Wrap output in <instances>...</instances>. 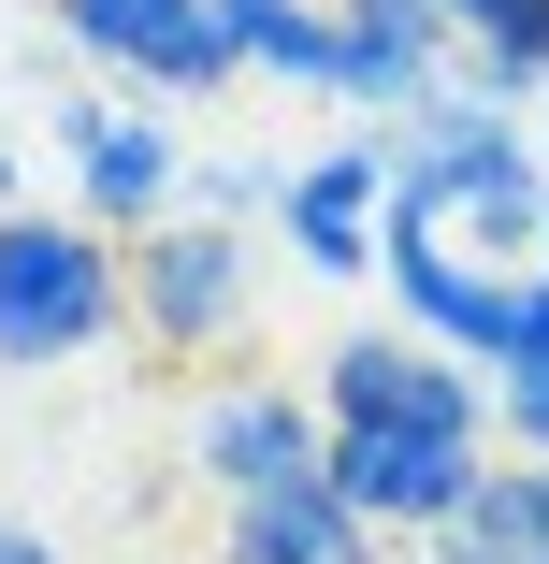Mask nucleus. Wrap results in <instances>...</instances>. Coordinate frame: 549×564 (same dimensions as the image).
Instances as JSON below:
<instances>
[{
  "label": "nucleus",
  "mask_w": 549,
  "mask_h": 564,
  "mask_svg": "<svg viewBox=\"0 0 549 564\" xmlns=\"http://www.w3.org/2000/svg\"><path fill=\"white\" fill-rule=\"evenodd\" d=\"M131 318L160 348H232L246 318V232H217V217H160L131 247Z\"/></svg>",
  "instance_id": "nucleus-7"
},
{
  "label": "nucleus",
  "mask_w": 549,
  "mask_h": 564,
  "mask_svg": "<svg viewBox=\"0 0 549 564\" xmlns=\"http://www.w3.org/2000/svg\"><path fill=\"white\" fill-rule=\"evenodd\" d=\"M535 275H549V247H535Z\"/></svg>",
  "instance_id": "nucleus-22"
},
{
  "label": "nucleus",
  "mask_w": 549,
  "mask_h": 564,
  "mask_svg": "<svg viewBox=\"0 0 549 564\" xmlns=\"http://www.w3.org/2000/svg\"><path fill=\"white\" fill-rule=\"evenodd\" d=\"M376 261H391V304H405L419 348H449L477 391H506V362H520V275L449 261L433 232H405V217H376Z\"/></svg>",
  "instance_id": "nucleus-5"
},
{
  "label": "nucleus",
  "mask_w": 549,
  "mask_h": 564,
  "mask_svg": "<svg viewBox=\"0 0 549 564\" xmlns=\"http://www.w3.org/2000/svg\"><path fill=\"white\" fill-rule=\"evenodd\" d=\"M376 217H391V160L376 145H333V160H304L275 188V232L304 275H376Z\"/></svg>",
  "instance_id": "nucleus-11"
},
{
  "label": "nucleus",
  "mask_w": 549,
  "mask_h": 564,
  "mask_svg": "<svg viewBox=\"0 0 549 564\" xmlns=\"http://www.w3.org/2000/svg\"><path fill=\"white\" fill-rule=\"evenodd\" d=\"M232 15H275V0H217V30H232Z\"/></svg>",
  "instance_id": "nucleus-19"
},
{
  "label": "nucleus",
  "mask_w": 549,
  "mask_h": 564,
  "mask_svg": "<svg viewBox=\"0 0 549 564\" xmlns=\"http://www.w3.org/2000/svg\"><path fill=\"white\" fill-rule=\"evenodd\" d=\"M535 145H549V101H535Z\"/></svg>",
  "instance_id": "nucleus-21"
},
{
  "label": "nucleus",
  "mask_w": 549,
  "mask_h": 564,
  "mask_svg": "<svg viewBox=\"0 0 549 564\" xmlns=\"http://www.w3.org/2000/svg\"><path fill=\"white\" fill-rule=\"evenodd\" d=\"M376 160H391V145H376ZM391 217L433 232L449 261H477V275H535V247H549V174H535L520 131H506V145H463V160H391Z\"/></svg>",
  "instance_id": "nucleus-2"
},
{
  "label": "nucleus",
  "mask_w": 549,
  "mask_h": 564,
  "mask_svg": "<svg viewBox=\"0 0 549 564\" xmlns=\"http://www.w3.org/2000/svg\"><path fill=\"white\" fill-rule=\"evenodd\" d=\"M58 160H73V217L117 232V247H145L160 217H188V160L131 101H58Z\"/></svg>",
  "instance_id": "nucleus-6"
},
{
  "label": "nucleus",
  "mask_w": 549,
  "mask_h": 564,
  "mask_svg": "<svg viewBox=\"0 0 549 564\" xmlns=\"http://www.w3.org/2000/svg\"><path fill=\"white\" fill-rule=\"evenodd\" d=\"M0 217H15V160H0Z\"/></svg>",
  "instance_id": "nucleus-20"
},
{
  "label": "nucleus",
  "mask_w": 549,
  "mask_h": 564,
  "mask_svg": "<svg viewBox=\"0 0 549 564\" xmlns=\"http://www.w3.org/2000/svg\"><path fill=\"white\" fill-rule=\"evenodd\" d=\"M449 58H463V30L433 15V0H333V101H362V117L433 101Z\"/></svg>",
  "instance_id": "nucleus-10"
},
{
  "label": "nucleus",
  "mask_w": 549,
  "mask_h": 564,
  "mask_svg": "<svg viewBox=\"0 0 549 564\" xmlns=\"http://www.w3.org/2000/svg\"><path fill=\"white\" fill-rule=\"evenodd\" d=\"M506 377H549V275H520V362Z\"/></svg>",
  "instance_id": "nucleus-16"
},
{
  "label": "nucleus",
  "mask_w": 549,
  "mask_h": 564,
  "mask_svg": "<svg viewBox=\"0 0 549 564\" xmlns=\"http://www.w3.org/2000/svg\"><path fill=\"white\" fill-rule=\"evenodd\" d=\"M131 333V247L87 232V217H44L15 203L0 217V362L44 377V362H87Z\"/></svg>",
  "instance_id": "nucleus-1"
},
{
  "label": "nucleus",
  "mask_w": 549,
  "mask_h": 564,
  "mask_svg": "<svg viewBox=\"0 0 549 564\" xmlns=\"http://www.w3.org/2000/svg\"><path fill=\"white\" fill-rule=\"evenodd\" d=\"M58 30H73L101 73H145V87H174V101H202V87L246 73L232 30H217V0H58Z\"/></svg>",
  "instance_id": "nucleus-8"
},
{
  "label": "nucleus",
  "mask_w": 549,
  "mask_h": 564,
  "mask_svg": "<svg viewBox=\"0 0 549 564\" xmlns=\"http://www.w3.org/2000/svg\"><path fill=\"white\" fill-rule=\"evenodd\" d=\"M0 564H58V535L44 521H0Z\"/></svg>",
  "instance_id": "nucleus-17"
},
{
  "label": "nucleus",
  "mask_w": 549,
  "mask_h": 564,
  "mask_svg": "<svg viewBox=\"0 0 549 564\" xmlns=\"http://www.w3.org/2000/svg\"><path fill=\"white\" fill-rule=\"evenodd\" d=\"M419 564H477V550H463V535H433V550H419Z\"/></svg>",
  "instance_id": "nucleus-18"
},
{
  "label": "nucleus",
  "mask_w": 549,
  "mask_h": 564,
  "mask_svg": "<svg viewBox=\"0 0 549 564\" xmlns=\"http://www.w3.org/2000/svg\"><path fill=\"white\" fill-rule=\"evenodd\" d=\"M449 535H463L477 564H549V464H492Z\"/></svg>",
  "instance_id": "nucleus-13"
},
{
  "label": "nucleus",
  "mask_w": 549,
  "mask_h": 564,
  "mask_svg": "<svg viewBox=\"0 0 549 564\" xmlns=\"http://www.w3.org/2000/svg\"><path fill=\"white\" fill-rule=\"evenodd\" d=\"M318 478H333V507L362 521V535H449L463 507H477V478H492V448L477 434H318Z\"/></svg>",
  "instance_id": "nucleus-4"
},
{
  "label": "nucleus",
  "mask_w": 549,
  "mask_h": 564,
  "mask_svg": "<svg viewBox=\"0 0 549 564\" xmlns=\"http://www.w3.org/2000/svg\"><path fill=\"white\" fill-rule=\"evenodd\" d=\"M318 434H477L492 448V391L419 333H348L318 362Z\"/></svg>",
  "instance_id": "nucleus-3"
},
{
  "label": "nucleus",
  "mask_w": 549,
  "mask_h": 564,
  "mask_svg": "<svg viewBox=\"0 0 549 564\" xmlns=\"http://www.w3.org/2000/svg\"><path fill=\"white\" fill-rule=\"evenodd\" d=\"M232 58H246V73H289V87H333V0H275V15H232Z\"/></svg>",
  "instance_id": "nucleus-14"
},
{
  "label": "nucleus",
  "mask_w": 549,
  "mask_h": 564,
  "mask_svg": "<svg viewBox=\"0 0 549 564\" xmlns=\"http://www.w3.org/2000/svg\"><path fill=\"white\" fill-rule=\"evenodd\" d=\"M217 564H376V535L333 507V478H289V492H246Z\"/></svg>",
  "instance_id": "nucleus-12"
},
{
  "label": "nucleus",
  "mask_w": 549,
  "mask_h": 564,
  "mask_svg": "<svg viewBox=\"0 0 549 564\" xmlns=\"http://www.w3.org/2000/svg\"><path fill=\"white\" fill-rule=\"evenodd\" d=\"M492 420H506V464H549V377H506Z\"/></svg>",
  "instance_id": "nucleus-15"
},
{
  "label": "nucleus",
  "mask_w": 549,
  "mask_h": 564,
  "mask_svg": "<svg viewBox=\"0 0 549 564\" xmlns=\"http://www.w3.org/2000/svg\"><path fill=\"white\" fill-rule=\"evenodd\" d=\"M188 464L217 478V507L318 478V391H289V377H232V391L188 420Z\"/></svg>",
  "instance_id": "nucleus-9"
}]
</instances>
